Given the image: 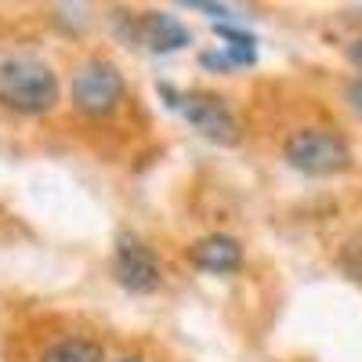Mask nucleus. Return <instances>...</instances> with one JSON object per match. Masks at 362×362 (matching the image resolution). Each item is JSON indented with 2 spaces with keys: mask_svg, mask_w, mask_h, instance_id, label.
Listing matches in <instances>:
<instances>
[{
  "mask_svg": "<svg viewBox=\"0 0 362 362\" xmlns=\"http://www.w3.org/2000/svg\"><path fill=\"white\" fill-rule=\"evenodd\" d=\"M218 37L225 40V51L235 66H254V58H257V44L250 33H243V29H232V25H218Z\"/></svg>",
  "mask_w": 362,
  "mask_h": 362,
  "instance_id": "1a4fd4ad",
  "label": "nucleus"
},
{
  "mask_svg": "<svg viewBox=\"0 0 362 362\" xmlns=\"http://www.w3.org/2000/svg\"><path fill=\"white\" fill-rule=\"evenodd\" d=\"M348 98H351V105H355V109L362 112V80H355V83H351V90H348Z\"/></svg>",
  "mask_w": 362,
  "mask_h": 362,
  "instance_id": "9b49d317",
  "label": "nucleus"
},
{
  "mask_svg": "<svg viewBox=\"0 0 362 362\" xmlns=\"http://www.w3.org/2000/svg\"><path fill=\"white\" fill-rule=\"evenodd\" d=\"M58 76L40 58H4L0 62V105L11 112L37 116L54 109Z\"/></svg>",
  "mask_w": 362,
  "mask_h": 362,
  "instance_id": "f257e3e1",
  "label": "nucleus"
},
{
  "mask_svg": "<svg viewBox=\"0 0 362 362\" xmlns=\"http://www.w3.org/2000/svg\"><path fill=\"white\" fill-rule=\"evenodd\" d=\"M102 358H105L102 344L83 341V337H69V341L51 344V348L44 351L40 362H102Z\"/></svg>",
  "mask_w": 362,
  "mask_h": 362,
  "instance_id": "6e6552de",
  "label": "nucleus"
},
{
  "mask_svg": "<svg viewBox=\"0 0 362 362\" xmlns=\"http://www.w3.org/2000/svg\"><path fill=\"white\" fill-rule=\"evenodd\" d=\"M138 37H141V44H148V51H160V54L177 51V47H185L192 40L189 29L181 25L174 15H167V11H148L138 22Z\"/></svg>",
  "mask_w": 362,
  "mask_h": 362,
  "instance_id": "0eeeda50",
  "label": "nucleus"
},
{
  "mask_svg": "<svg viewBox=\"0 0 362 362\" xmlns=\"http://www.w3.org/2000/svg\"><path fill=\"white\" fill-rule=\"evenodd\" d=\"M189 261L203 272H218V276H225V272H235L239 264H243V247L235 243L232 235L225 232H210L203 239H196V243L189 247Z\"/></svg>",
  "mask_w": 362,
  "mask_h": 362,
  "instance_id": "423d86ee",
  "label": "nucleus"
},
{
  "mask_svg": "<svg viewBox=\"0 0 362 362\" xmlns=\"http://www.w3.org/2000/svg\"><path fill=\"white\" fill-rule=\"evenodd\" d=\"M348 54H351V62H358V66H362V40H355Z\"/></svg>",
  "mask_w": 362,
  "mask_h": 362,
  "instance_id": "f8f14e48",
  "label": "nucleus"
},
{
  "mask_svg": "<svg viewBox=\"0 0 362 362\" xmlns=\"http://www.w3.org/2000/svg\"><path fill=\"white\" fill-rule=\"evenodd\" d=\"M160 95L167 98L170 109H181V116H185L203 138L221 141V145H232V141L239 138V124H235V116L228 112V105H225L221 98L199 95V90H189V95H174L167 83L160 87Z\"/></svg>",
  "mask_w": 362,
  "mask_h": 362,
  "instance_id": "20e7f679",
  "label": "nucleus"
},
{
  "mask_svg": "<svg viewBox=\"0 0 362 362\" xmlns=\"http://www.w3.org/2000/svg\"><path fill=\"white\" fill-rule=\"evenodd\" d=\"M124 102V73L109 58H87L73 73V105L83 116H109Z\"/></svg>",
  "mask_w": 362,
  "mask_h": 362,
  "instance_id": "7ed1b4c3",
  "label": "nucleus"
},
{
  "mask_svg": "<svg viewBox=\"0 0 362 362\" xmlns=\"http://www.w3.org/2000/svg\"><path fill=\"white\" fill-rule=\"evenodd\" d=\"M116 362H141V355H124V358H116Z\"/></svg>",
  "mask_w": 362,
  "mask_h": 362,
  "instance_id": "ddd939ff",
  "label": "nucleus"
},
{
  "mask_svg": "<svg viewBox=\"0 0 362 362\" xmlns=\"http://www.w3.org/2000/svg\"><path fill=\"white\" fill-rule=\"evenodd\" d=\"M199 62L210 66V69H232L235 66L232 58H228V51H206V54H199Z\"/></svg>",
  "mask_w": 362,
  "mask_h": 362,
  "instance_id": "9d476101",
  "label": "nucleus"
},
{
  "mask_svg": "<svg viewBox=\"0 0 362 362\" xmlns=\"http://www.w3.org/2000/svg\"><path fill=\"white\" fill-rule=\"evenodd\" d=\"M283 156L293 170L300 174H337L351 163V148L341 134L334 131H322V127H300L286 138L283 145Z\"/></svg>",
  "mask_w": 362,
  "mask_h": 362,
  "instance_id": "f03ea898",
  "label": "nucleus"
},
{
  "mask_svg": "<svg viewBox=\"0 0 362 362\" xmlns=\"http://www.w3.org/2000/svg\"><path fill=\"white\" fill-rule=\"evenodd\" d=\"M112 276L131 293H153L160 286V261L153 257V250H148L141 239L119 235L116 254H112Z\"/></svg>",
  "mask_w": 362,
  "mask_h": 362,
  "instance_id": "39448f33",
  "label": "nucleus"
}]
</instances>
